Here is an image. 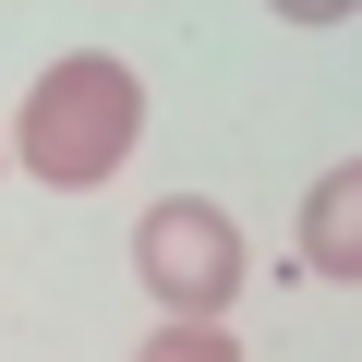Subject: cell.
<instances>
[{"label":"cell","mask_w":362,"mask_h":362,"mask_svg":"<svg viewBox=\"0 0 362 362\" xmlns=\"http://www.w3.org/2000/svg\"><path fill=\"white\" fill-rule=\"evenodd\" d=\"M0 145L25 157V181H49V194H97V181H121V157L145 145V85L133 61L109 49H73L25 85V121H0Z\"/></svg>","instance_id":"obj_1"},{"label":"cell","mask_w":362,"mask_h":362,"mask_svg":"<svg viewBox=\"0 0 362 362\" xmlns=\"http://www.w3.org/2000/svg\"><path fill=\"white\" fill-rule=\"evenodd\" d=\"M133 278H145L169 314H230V302H242V230H230V206L157 194V206L133 218Z\"/></svg>","instance_id":"obj_2"},{"label":"cell","mask_w":362,"mask_h":362,"mask_svg":"<svg viewBox=\"0 0 362 362\" xmlns=\"http://www.w3.org/2000/svg\"><path fill=\"white\" fill-rule=\"evenodd\" d=\"M302 266L314 278H362V157H338L302 194Z\"/></svg>","instance_id":"obj_3"},{"label":"cell","mask_w":362,"mask_h":362,"mask_svg":"<svg viewBox=\"0 0 362 362\" xmlns=\"http://www.w3.org/2000/svg\"><path fill=\"white\" fill-rule=\"evenodd\" d=\"M133 362H242V350H230V314H169Z\"/></svg>","instance_id":"obj_4"},{"label":"cell","mask_w":362,"mask_h":362,"mask_svg":"<svg viewBox=\"0 0 362 362\" xmlns=\"http://www.w3.org/2000/svg\"><path fill=\"white\" fill-rule=\"evenodd\" d=\"M266 13H278V25H350L362 0H266Z\"/></svg>","instance_id":"obj_5"},{"label":"cell","mask_w":362,"mask_h":362,"mask_svg":"<svg viewBox=\"0 0 362 362\" xmlns=\"http://www.w3.org/2000/svg\"><path fill=\"white\" fill-rule=\"evenodd\" d=\"M0 169H13V145H0Z\"/></svg>","instance_id":"obj_6"}]
</instances>
